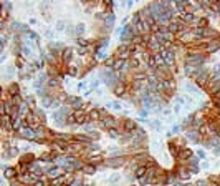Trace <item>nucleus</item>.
<instances>
[{
  "instance_id": "39",
  "label": "nucleus",
  "mask_w": 220,
  "mask_h": 186,
  "mask_svg": "<svg viewBox=\"0 0 220 186\" xmlns=\"http://www.w3.org/2000/svg\"><path fill=\"white\" fill-rule=\"evenodd\" d=\"M152 126L154 128H159V126H161V123H159V121H152Z\"/></svg>"
},
{
  "instance_id": "1",
  "label": "nucleus",
  "mask_w": 220,
  "mask_h": 186,
  "mask_svg": "<svg viewBox=\"0 0 220 186\" xmlns=\"http://www.w3.org/2000/svg\"><path fill=\"white\" fill-rule=\"evenodd\" d=\"M126 163V158L124 156H113L109 160H104V165L109 166V168H119Z\"/></svg>"
},
{
  "instance_id": "27",
  "label": "nucleus",
  "mask_w": 220,
  "mask_h": 186,
  "mask_svg": "<svg viewBox=\"0 0 220 186\" xmlns=\"http://www.w3.org/2000/svg\"><path fill=\"white\" fill-rule=\"evenodd\" d=\"M108 106H111V108H114V110H121V103L119 102H111V103H108Z\"/></svg>"
},
{
  "instance_id": "25",
  "label": "nucleus",
  "mask_w": 220,
  "mask_h": 186,
  "mask_svg": "<svg viewBox=\"0 0 220 186\" xmlns=\"http://www.w3.org/2000/svg\"><path fill=\"white\" fill-rule=\"evenodd\" d=\"M169 151L172 153L174 156H179V148L175 146V145H170V146H169Z\"/></svg>"
},
{
  "instance_id": "20",
  "label": "nucleus",
  "mask_w": 220,
  "mask_h": 186,
  "mask_svg": "<svg viewBox=\"0 0 220 186\" xmlns=\"http://www.w3.org/2000/svg\"><path fill=\"white\" fill-rule=\"evenodd\" d=\"M81 171H83V173H86V174H93V173L96 171V166H94V165H89V163H88V165H83Z\"/></svg>"
},
{
  "instance_id": "37",
  "label": "nucleus",
  "mask_w": 220,
  "mask_h": 186,
  "mask_svg": "<svg viewBox=\"0 0 220 186\" xmlns=\"http://www.w3.org/2000/svg\"><path fill=\"white\" fill-rule=\"evenodd\" d=\"M139 115H141V118H146V116H147V111H146V110H141V111H139Z\"/></svg>"
},
{
  "instance_id": "26",
  "label": "nucleus",
  "mask_w": 220,
  "mask_h": 186,
  "mask_svg": "<svg viewBox=\"0 0 220 186\" xmlns=\"http://www.w3.org/2000/svg\"><path fill=\"white\" fill-rule=\"evenodd\" d=\"M48 86H50V88L58 86V80H56V78H48Z\"/></svg>"
},
{
  "instance_id": "31",
  "label": "nucleus",
  "mask_w": 220,
  "mask_h": 186,
  "mask_svg": "<svg viewBox=\"0 0 220 186\" xmlns=\"http://www.w3.org/2000/svg\"><path fill=\"white\" fill-rule=\"evenodd\" d=\"M180 156H182V158H192V151H190V150H184Z\"/></svg>"
},
{
  "instance_id": "40",
  "label": "nucleus",
  "mask_w": 220,
  "mask_h": 186,
  "mask_svg": "<svg viewBox=\"0 0 220 186\" xmlns=\"http://www.w3.org/2000/svg\"><path fill=\"white\" fill-rule=\"evenodd\" d=\"M215 72H217V73H220V63H217V65H215Z\"/></svg>"
},
{
  "instance_id": "12",
  "label": "nucleus",
  "mask_w": 220,
  "mask_h": 186,
  "mask_svg": "<svg viewBox=\"0 0 220 186\" xmlns=\"http://www.w3.org/2000/svg\"><path fill=\"white\" fill-rule=\"evenodd\" d=\"M45 171H46V174H48L51 179L58 178V174H60V168H58V166H50V168H46Z\"/></svg>"
},
{
  "instance_id": "24",
  "label": "nucleus",
  "mask_w": 220,
  "mask_h": 186,
  "mask_svg": "<svg viewBox=\"0 0 220 186\" xmlns=\"http://www.w3.org/2000/svg\"><path fill=\"white\" fill-rule=\"evenodd\" d=\"M109 131V136L111 138H119V131H118V128H111V130H108Z\"/></svg>"
},
{
  "instance_id": "29",
  "label": "nucleus",
  "mask_w": 220,
  "mask_h": 186,
  "mask_svg": "<svg viewBox=\"0 0 220 186\" xmlns=\"http://www.w3.org/2000/svg\"><path fill=\"white\" fill-rule=\"evenodd\" d=\"M207 23H208V20H207V18H200V20H199L200 28H207Z\"/></svg>"
},
{
  "instance_id": "13",
  "label": "nucleus",
  "mask_w": 220,
  "mask_h": 186,
  "mask_svg": "<svg viewBox=\"0 0 220 186\" xmlns=\"http://www.w3.org/2000/svg\"><path fill=\"white\" fill-rule=\"evenodd\" d=\"M134 130H137L136 123H134L133 120H126L124 121V133H133Z\"/></svg>"
},
{
  "instance_id": "30",
  "label": "nucleus",
  "mask_w": 220,
  "mask_h": 186,
  "mask_svg": "<svg viewBox=\"0 0 220 186\" xmlns=\"http://www.w3.org/2000/svg\"><path fill=\"white\" fill-rule=\"evenodd\" d=\"M75 30H76V33H78V35H81L84 32V25H83V23H79V25H76Z\"/></svg>"
},
{
  "instance_id": "7",
  "label": "nucleus",
  "mask_w": 220,
  "mask_h": 186,
  "mask_svg": "<svg viewBox=\"0 0 220 186\" xmlns=\"http://www.w3.org/2000/svg\"><path fill=\"white\" fill-rule=\"evenodd\" d=\"M103 126L108 128V130H111V128H118V120L114 118V116H108V118L103 120Z\"/></svg>"
},
{
  "instance_id": "5",
  "label": "nucleus",
  "mask_w": 220,
  "mask_h": 186,
  "mask_svg": "<svg viewBox=\"0 0 220 186\" xmlns=\"http://www.w3.org/2000/svg\"><path fill=\"white\" fill-rule=\"evenodd\" d=\"M73 115H75V118H76V125H86L89 121L88 115H84V111H81V110H76Z\"/></svg>"
},
{
  "instance_id": "28",
  "label": "nucleus",
  "mask_w": 220,
  "mask_h": 186,
  "mask_svg": "<svg viewBox=\"0 0 220 186\" xmlns=\"http://www.w3.org/2000/svg\"><path fill=\"white\" fill-rule=\"evenodd\" d=\"M76 43H78V45H83L84 48L88 46V42L84 40V38H81V37H78V38H76Z\"/></svg>"
},
{
  "instance_id": "41",
  "label": "nucleus",
  "mask_w": 220,
  "mask_h": 186,
  "mask_svg": "<svg viewBox=\"0 0 220 186\" xmlns=\"http://www.w3.org/2000/svg\"><path fill=\"white\" fill-rule=\"evenodd\" d=\"M185 186H195V185H185Z\"/></svg>"
},
{
  "instance_id": "17",
  "label": "nucleus",
  "mask_w": 220,
  "mask_h": 186,
  "mask_svg": "<svg viewBox=\"0 0 220 186\" xmlns=\"http://www.w3.org/2000/svg\"><path fill=\"white\" fill-rule=\"evenodd\" d=\"M146 173H147V168H146V165H141L139 168L136 169V173H134V176H136L137 179H141L142 176H146Z\"/></svg>"
},
{
  "instance_id": "34",
  "label": "nucleus",
  "mask_w": 220,
  "mask_h": 186,
  "mask_svg": "<svg viewBox=\"0 0 220 186\" xmlns=\"http://www.w3.org/2000/svg\"><path fill=\"white\" fill-rule=\"evenodd\" d=\"M33 186H46V181H45V179H43V178H40V179H38V181L35 183Z\"/></svg>"
},
{
  "instance_id": "21",
  "label": "nucleus",
  "mask_w": 220,
  "mask_h": 186,
  "mask_svg": "<svg viewBox=\"0 0 220 186\" xmlns=\"http://www.w3.org/2000/svg\"><path fill=\"white\" fill-rule=\"evenodd\" d=\"M88 163H89V165H100V163H103V158L101 156H89Z\"/></svg>"
},
{
  "instance_id": "32",
  "label": "nucleus",
  "mask_w": 220,
  "mask_h": 186,
  "mask_svg": "<svg viewBox=\"0 0 220 186\" xmlns=\"http://www.w3.org/2000/svg\"><path fill=\"white\" fill-rule=\"evenodd\" d=\"M68 73H70V75H73V76H75L76 73H78V68H76L75 65H71V67H70V70H68Z\"/></svg>"
},
{
  "instance_id": "35",
  "label": "nucleus",
  "mask_w": 220,
  "mask_h": 186,
  "mask_svg": "<svg viewBox=\"0 0 220 186\" xmlns=\"http://www.w3.org/2000/svg\"><path fill=\"white\" fill-rule=\"evenodd\" d=\"M42 67H43V62H42V60H37V62H35V68H37V70H40Z\"/></svg>"
},
{
  "instance_id": "10",
  "label": "nucleus",
  "mask_w": 220,
  "mask_h": 186,
  "mask_svg": "<svg viewBox=\"0 0 220 186\" xmlns=\"http://www.w3.org/2000/svg\"><path fill=\"white\" fill-rule=\"evenodd\" d=\"M113 92H114V95L116 97H124V93H126V85H124V81L123 83H118L114 88H113Z\"/></svg>"
},
{
  "instance_id": "15",
  "label": "nucleus",
  "mask_w": 220,
  "mask_h": 186,
  "mask_svg": "<svg viewBox=\"0 0 220 186\" xmlns=\"http://www.w3.org/2000/svg\"><path fill=\"white\" fill-rule=\"evenodd\" d=\"M88 118H89V121H98V120H101V110H98V108L91 110L89 115H88Z\"/></svg>"
},
{
  "instance_id": "22",
  "label": "nucleus",
  "mask_w": 220,
  "mask_h": 186,
  "mask_svg": "<svg viewBox=\"0 0 220 186\" xmlns=\"http://www.w3.org/2000/svg\"><path fill=\"white\" fill-rule=\"evenodd\" d=\"M104 23L108 25V28H111V27L114 25V15H113V13H109V17L104 18Z\"/></svg>"
},
{
  "instance_id": "19",
  "label": "nucleus",
  "mask_w": 220,
  "mask_h": 186,
  "mask_svg": "<svg viewBox=\"0 0 220 186\" xmlns=\"http://www.w3.org/2000/svg\"><path fill=\"white\" fill-rule=\"evenodd\" d=\"M61 57H63V62H70L71 57H73V50H71V48H65V50H61Z\"/></svg>"
},
{
  "instance_id": "4",
  "label": "nucleus",
  "mask_w": 220,
  "mask_h": 186,
  "mask_svg": "<svg viewBox=\"0 0 220 186\" xmlns=\"http://www.w3.org/2000/svg\"><path fill=\"white\" fill-rule=\"evenodd\" d=\"M66 105L71 106V108H75V111H76V110L81 108L83 102H81V98H78V97H66Z\"/></svg>"
},
{
  "instance_id": "16",
  "label": "nucleus",
  "mask_w": 220,
  "mask_h": 186,
  "mask_svg": "<svg viewBox=\"0 0 220 186\" xmlns=\"http://www.w3.org/2000/svg\"><path fill=\"white\" fill-rule=\"evenodd\" d=\"M65 183H66V176H65V174L51 179V186H65Z\"/></svg>"
},
{
  "instance_id": "18",
  "label": "nucleus",
  "mask_w": 220,
  "mask_h": 186,
  "mask_svg": "<svg viewBox=\"0 0 220 186\" xmlns=\"http://www.w3.org/2000/svg\"><path fill=\"white\" fill-rule=\"evenodd\" d=\"M182 20L184 23H190V22H195V13L194 12H185L182 15Z\"/></svg>"
},
{
  "instance_id": "6",
  "label": "nucleus",
  "mask_w": 220,
  "mask_h": 186,
  "mask_svg": "<svg viewBox=\"0 0 220 186\" xmlns=\"http://www.w3.org/2000/svg\"><path fill=\"white\" fill-rule=\"evenodd\" d=\"M220 48V38H215L214 42H208L207 45H205V50L208 52V53H214V52H217Z\"/></svg>"
},
{
  "instance_id": "33",
  "label": "nucleus",
  "mask_w": 220,
  "mask_h": 186,
  "mask_svg": "<svg viewBox=\"0 0 220 186\" xmlns=\"http://www.w3.org/2000/svg\"><path fill=\"white\" fill-rule=\"evenodd\" d=\"M75 183V176H70V178H66V183H65V186H71Z\"/></svg>"
},
{
  "instance_id": "3",
  "label": "nucleus",
  "mask_w": 220,
  "mask_h": 186,
  "mask_svg": "<svg viewBox=\"0 0 220 186\" xmlns=\"http://www.w3.org/2000/svg\"><path fill=\"white\" fill-rule=\"evenodd\" d=\"M159 53H161V57L164 58V62H166L167 67L174 65V52H172V50H166V48H162Z\"/></svg>"
},
{
  "instance_id": "8",
  "label": "nucleus",
  "mask_w": 220,
  "mask_h": 186,
  "mask_svg": "<svg viewBox=\"0 0 220 186\" xmlns=\"http://www.w3.org/2000/svg\"><path fill=\"white\" fill-rule=\"evenodd\" d=\"M5 178H7V179H10V181H12V179H17V178H18V169L17 168H12V166H10V168H7V169H5Z\"/></svg>"
},
{
  "instance_id": "38",
  "label": "nucleus",
  "mask_w": 220,
  "mask_h": 186,
  "mask_svg": "<svg viewBox=\"0 0 220 186\" xmlns=\"http://www.w3.org/2000/svg\"><path fill=\"white\" fill-rule=\"evenodd\" d=\"M27 102H28V103H30V105H32V106L35 105V100H33V98H32V97H28V98H27Z\"/></svg>"
},
{
  "instance_id": "23",
  "label": "nucleus",
  "mask_w": 220,
  "mask_h": 186,
  "mask_svg": "<svg viewBox=\"0 0 220 186\" xmlns=\"http://www.w3.org/2000/svg\"><path fill=\"white\" fill-rule=\"evenodd\" d=\"M10 95H12V98L18 95V86L17 85H10Z\"/></svg>"
},
{
  "instance_id": "36",
  "label": "nucleus",
  "mask_w": 220,
  "mask_h": 186,
  "mask_svg": "<svg viewBox=\"0 0 220 186\" xmlns=\"http://www.w3.org/2000/svg\"><path fill=\"white\" fill-rule=\"evenodd\" d=\"M109 181H111V183H116V181H119V174H113Z\"/></svg>"
},
{
  "instance_id": "11",
  "label": "nucleus",
  "mask_w": 220,
  "mask_h": 186,
  "mask_svg": "<svg viewBox=\"0 0 220 186\" xmlns=\"http://www.w3.org/2000/svg\"><path fill=\"white\" fill-rule=\"evenodd\" d=\"M177 176H179V179H189L190 178V171L185 168V166H180V168L177 169Z\"/></svg>"
},
{
  "instance_id": "9",
  "label": "nucleus",
  "mask_w": 220,
  "mask_h": 186,
  "mask_svg": "<svg viewBox=\"0 0 220 186\" xmlns=\"http://www.w3.org/2000/svg\"><path fill=\"white\" fill-rule=\"evenodd\" d=\"M161 85H162V93H167V92H170V90L174 88V81H172V78H166V80H162Z\"/></svg>"
},
{
  "instance_id": "14",
  "label": "nucleus",
  "mask_w": 220,
  "mask_h": 186,
  "mask_svg": "<svg viewBox=\"0 0 220 186\" xmlns=\"http://www.w3.org/2000/svg\"><path fill=\"white\" fill-rule=\"evenodd\" d=\"M185 136H187L189 140H192V141H195V143H199V141H200V136H202V135H200V133H197L195 130H190V131H187V133H185Z\"/></svg>"
},
{
  "instance_id": "42",
  "label": "nucleus",
  "mask_w": 220,
  "mask_h": 186,
  "mask_svg": "<svg viewBox=\"0 0 220 186\" xmlns=\"http://www.w3.org/2000/svg\"><path fill=\"white\" fill-rule=\"evenodd\" d=\"M133 186H134V185H133Z\"/></svg>"
},
{
  "instance_id": "2",
  "label": "nucleus",
  "mask_w": 220,
  "mask_h": 186,
  "mask_svg": "<svg viewBox=\"0 0 220 186\" xmlns=\"http://www.w3.org/2000/svg\"><path fill=\"white\" fill-rule=\"evenodd\" d=\"M20 136L27 140H37V131L32 126H28V125H23V128L20 130Z\"/></svg>"
}]
</instances>
